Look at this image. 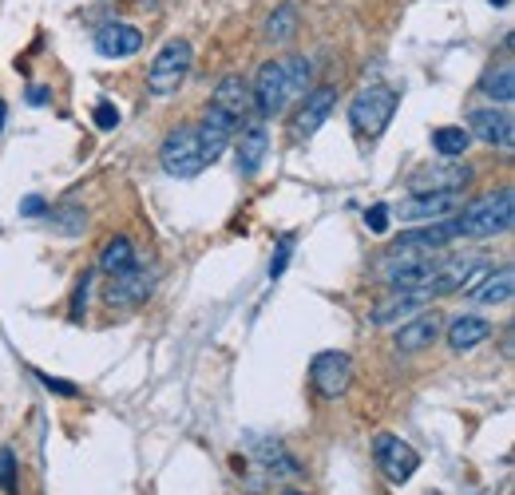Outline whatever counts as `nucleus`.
Instances as JSON below:
<instances>
[{
  "instance_id": "473e14b6",
  "label": "nucleus",
  "mask_w": 515,
  "mask_h": 495,
  "mask_svg": "<svg viewBox=\"0 0 515 495\" xmlns=\"http://www.w3.org/2000/svg\"><path fill=\"white\" fill-rule=\"evenodd\" d=\"M20 214H24V218H40V214H48V202L40 195H28L20 202Z\"/></svg>"
},
{
  "instance_id": "4be33fe9",
  "label": "nucleus",
  "mask_w": 515,
  "mask_h": 495,
  "mask_svg": "<svg viewBox=\"0 0 515 495\" xmlns=\"http://www.w3.org/2000/svg\"><path fill=\"white\" fill-rule=\"evenodd\" d=\"M139 266V254H135V246H131V238H111L107 246H103L100 254V270L107 278H119V274H127V270H135Z\"/></svg>"
},
{
  "instance_id": "7ed1b4c3",
  "label": "nucleus",
  "mask_w": 515,
  "mask_h": 495,
  "mask_svg": "<svg viewBox=\"0 0 515 495\" xmlns=\"http://www.w3.org/2000/svg\"><path fill=\"white\" fill-rule=\"evenodd\" d=\"M397 107H401V96H397L393 88L373 84V88H361V92L353 96V103H349V123H353V131H357V135H365V139H381V135H385V127L393 123Z\"/></svg>"
},
{
  "instance_id": "4468645a",
  "label": "nucleus",
  "mask_w": 515,
  "mask_h": 495,
  "mask_svg": "<svg viewBox=\"0 0 515 495\" xmlns=\"http://www.w3.org/2000/svg\"><path fill=\"white\" fill-rule=\"evenodd\" d=\"M444 337H448V349H452V353H468V349H476L480 341L492 337V321L480 317V313H456V317L448 321Z\"/></svg>"
},
{
  "instance_id": "9d476101",
  "label": "nucleus",
  "mask_w": 515,
  "mask_h": 495,
  "mask_svg": "<svg viewBox=\"0 0 515 495\" xmlns=\"http://www.w3.org/2000/svg\"><path fill=\"white\" fill-rule=\"evenodd\" d=\"M440 333H444V321H440V313L428 305V309L412 313L409 321L397 329V349H401V353H424V349L436 345Z\"/></svg>"
},
{
  "instance_id": "a211bd4d",
  "label": "nucleus",
  "mask_w": 515,
  "mask_h": 495,
  "mask_svg": "<svg viewBox=\"0 0 515 495\" xmlns=\"http://www.w3.org/2000/svg\"><path fill=\"white\" fill-rule=\"evenodd\" d=\"M460 210V195H412L401 202V218L405 222H440L452 218Z\"/></svg>"
},
{
  "instance_id": "6e6552de",
  "label": "nucleus",
  "mask_w": 515,
  "mask_h": 495,
  "mask_svg": "<svg viewBox=\"0 0 515 495\" xmlns=\"http://www.w3.org/2000/svg\"><path fill=\"white\" fill-rule=\"evenodd\" d=\"M309 381H313L317 396L337 400V396L349 393V385H353V361L345 353H337V349H325V353H317L309 361Z\"/></svg>"
},
{
  "instance_id": "f8f14e48",
  "label": "nucleus",
  "mask_w": 515,
  "mask_h": 495,
  "mask_svg": "<svg viewBox=\"0 0 515 495\" xmlns=\"http://www.w3.org/2000/svg\"><path fill=\"white\" fill-rule=\"evenodd\" d=\"M333 103H337V92H333V88H313V92L302 96V107H298V115H294L298 139H313V135L325 127V119L333 115Z\"/></svg>"
},
{
  "instance_id": "20e7f679",
  "label": "nucleus",
  "mask_w": 515,
  "mask_h": 495,
  "mask_svg": "<svg viewBox=\"0 0 515 495\" xmlns=\"http://www.w3.org/2000/svg\"><path fill=\"white\" fill-rule=\"evenodd\" d=\"M191 64H195L191 44H187V40H167V44L159 48V56L151 60V68H147V92L159 99L175 96V92L187 84Z\"/></svg>"
},
{
  "instance_id": "9b49d317",
  "label": "nucleus",
  "mask_w": 515,
  "mask_h": 495,
  "mask_svg": "<svg viewBox=\"0 0 515 495\" xmlns=\"http://www.w3.org/2000/svg\"><path fill=\"white\" fill-rule=\"evenodd\" d=\"M242 123H234L230 115H222L218 107H206V115H203V123L195 127L199 131V151H203V159L206 163H214L226 147H230V139H234V131H238Z\"/></svg>"
},
{
  "instance_id": "f3484780",
  "label": "nucleus",
  "mask_w": 515,
  "mask_h": 495,
  "mask_svg": "<svg viewBox=\"0 0 515 495\" xmlns=\"http://www.w3.org/2000/svg\"><path fill=\"white\" fill-rule=\"evenodd\" d=\"M210 107H218L222 115H230L234 123H242V119L250 115V107H254V92H250V84H246L242 76H226V80L214 88Z\"/></svg>"
},
{
  "instance_id": "c9c22d12",
  "label": "nucleus",
  "mask_w": 515,
  "mask_h": 495,
  "mask_svg": "<svg viewBox=\"0 0 515 495\" xmlns=\"http://www.w3.org/2000/svg\"><path fill=\"white\" fill-rule=\"evenodd\" d=\"M492 4H496V8H508V4H512V0H492Z\"/></svg>"
},
{
  "instance_id": "f704fd0d",
  "label": "nucleus",
  "mask_w": 515,
  "mask_h": 495,
  "mask_svg": "<svg viewBox=\"0 0 515 495\" xmlns=\"http://www.w3.org/2000/svg\"><path fill=\"white\" fill-rule=\"evenodd\" d=\"M4 115H8V107H4V99H0V135H4Z\"/></svg>"
},
{
  "instance_id": "e433bc0d",
  "label": "nucleus",
  "mask_w": 515,
  "mask_h": 495,
  "mask_svg": "<svg viewBox=\"0 0 515 495\" xmlns=\"http://www.w3.org/2000/svg\"><path fill=\"white\" fill-rule=\"evenodd\" d=\"M282 495H302V492H282Z\"/></svg>"
},
{
  "instance_id": "c756f323",
  "label": "nucleus",
  "mask_w": 515,
  "mask_h": 495,
  "mask_svg": "<svg viewBox=\"0 0 515 495\" xmlns=\"http://www.w3.org/2000/svg\"><path fill=\"white\" fill-rule=\"evenodd\" d=\"M290 250H294V238L286 234V238L278 242V250H274V262H270V278H282V270H286V262H290Z\"/></svg>"
},
{
  "instance_id": "7c9ffc66",
  "label": "nucleus",
  "mask_w": 515,
  "mask_h": 495,
  "mask_svg": "<svg viewBox=\"0 0 515 495\" xmlns=\"http://www.w3.org/2000/svg\"><path fill=\"white\" fill-rule=\"evenodd\" d=\"M96 127H103V131H115V127H119V111H115V103H107V99H103L100 107H96Z\"/></svg>"
},
{
  "instance_id": "f257e3e1",
  "label": "nucleus",
  "mask_w": 515,
  "mask_h": 495,
  "mask_svg": "<svg viewBox=\"0 0 515 495\" xmlns=\"http://www.w3.org/2000/svg\"><path fill=\"white\" fill-rule=\"evenodd\" d=\"M309 80H313V64L306 56H294V60H270L258 68V80L250 84L254 92V107L262 115H278L286 111V103L298 96H306Z\"/></svg>"
},
{
  "instance_id": "5701e85b",
  "label": "nucleus",
  "mask_w": 515,
  "mask_h": 495,
  "mask_svg": "<svg viewBox=\"0 0 515 495\" xmlns=\"http://www.w3.org/2000/svg\"><path fill=\"white\" fill-rule=\"evenodd\" d=\"M484 96L500 107H508L515 99V68L512 64H496L488 76H484Z\"/></svg>"
},
{
  "instance_id": "1a4fd4ad",
  "label": "nucleus",
  "mask_w": 515,
  "mask_h": 495,
  "mask_svg": "<svg viewBox=\"0 0 515 495\" xmlns=\"http://www.w3.org/2000/svg\"><path fill=\"white\" fill-rule=\"evenodd\" d=\"M484 274H488V270H484V262H476V258H448V262L436 266V274H432V282H428V297L456 294V290H464V286L472 290Z\"/></svg>"
},
{
  "instance_id": "2eb2a0df",
  "label": "nucleus",
  "mask_w": 515,
  "mask_h": 495,
  "mask_svg": "<svg viewBox=\"0 0 515 495\" xmlns=\"http://www.w3.org/2000/svg\"><path fill=\"white\" fill-rule=\"evenodd\" d=\"M242 135H238V143H234V155H238V175L242 179H254L258 171H262V159H266V151H270V135H266V127H238Z\"/></svg>"
},
{
  "instance_id": "2f4dec72",
  "label": "nucleus",
  "mask_w": 515,
  "mask_h": 495,
  "mask_svg": "<svg viewBox=\"0 0 515 495\" xmlns=\"http://www.w3.org/2000/svg\"><path fill=\"white\" fill-rule=\"evenodd\" d=\"M40 377V385L48 389V393H60V396H76L80 389L76 385H68V381H60V377H48V373H36Z\"/></svg>"
},
{
  "instance_id": "6ab92c4d",
  "label": "nucleus",
  "mask_w": 515,
  "mask_h": 495,
  "mask_svg": "<svg viewBox=\"0 0 515 495\" xmlns=\"http://www.w3.org/2000/svg\"><path fill=\"white\" fill-rule=\"evenodd\" d=\"M151 294V278L135 266V270H127V274H119V278H111V286H107V305H115V309H135V305H143Z\"/></svg>"
},
{
  "instance_id": "423d86ee",
  "label": "nucleus",
  "mask_w": 515,
  "mask_h": 495,
  "mask_svg": "<svg viewBox=\"0 0 515 495\" xmlns=\"http://www.w3.org/2000/svg\"><path fill=\"white\" fill-rule=\"evenodd\" d=\"M468 183H472V167L468 163L440 159V163H428V167L412 171L409 191L412 195H460Z\"/></svg>"
},
{
  "instance_id": "cd10ccee",
  "label": "nucleus",
  "mask_w": 515,
  "mask_h": 495,
  "mask_svg": "<svg viewBox=\"0 0 515 495\" xmlns=\"http://www.w3.org/2000/svg\"><path fill=\"white\" fill-rule=\"evenodd\" d=\"M389 218H393V210H389L385 202H377V206L365 210V226H369L373 234H385V230H389Z\"/></svg>"
},
{
  "instance_id": "aec40b11",
  "label": "nucleus",
  "mask_w": 515,
  "mask_h": 495,
  "mask_svg": "<svg viewBox=\"0 0 515 495\" xmlns=\"http://www.w3.org/2000/svg\"><path fill=\"white\" fill-rule=\"evenodd\" d=\"M512 286H515L512 266H500V270H488L468 294H472L476 305H504V301H512Z\"/></svg>"
},
{
  "instance_id": "0eeeda50",
  "label": "nucleus",
  "mask_w": 515,
  "mask_h": 495,
  "mask_svg": "<svg viewBox=\"0 0 515 495\" xmlns=\"http://www.w3.org/2000/svg\"><path fill=\"white\" fill-rule=\"evenodd\" d=\"M373 456H377V468L385 472L389 484H409L412 476H416V468H420L416 448H412L409 440L393 436V432H381L373 440Z\"/></svg>"
},
{
  "instance_id": "ddd939ff",
  "label": "nucleus",
  "mask_w": 515,
  "mask_h": 495,
  "mask_svg": "<svg viewBox=\"0 0 515 495\" xmlns=\"http://www.w3.org/2000/svg\"><path fill=\"white\" fill-rule=\"evenodd\" d=\"M468 135L488 143V147H512L515 131H512V115L508 111H496V107H480L468 115Z\"/></svg>"
},
{
  "instance_id": "393cba45",
  "label": "nucleus",
  "mask_w": 515,
  "mask_h": 495,
  "mask_svg": "<svg viewBox=\"0 0 515 495\" xmlns=\"http://www.w3.org/2000/svg\"><path fill=\"white\" fill-rule=\"evenodd\" d=\"M298 32V8L294 4H278V12L266 20V40L270 44H286Z\"/></svg>"
},
{
  "instance_id": "dca6fc26",
  "label": "nucleus",
  "mask_w": 515,
  "mask_h": 495,
  "mask_svg": "<svg viewBox=\"0 0 515 495\" xmlns=\"http://www.w3.org/2000/svg\"><path fill=\"white\" fill-rule=\"evenodd\" d=\"M143 48V32L135 24H103L96 32V52L107 60H123V56H135Z\"/></svg>"
},
{
  "instance_id": "412c9836",
  "label": "nucleus",
  "mask_w": 515,
  "mask_h": 495,
  "mask_svg": "<svg viewBox=\"0 0 515 495\" xmlns=\"http://www.w3.org/2000/svg\"><path fill=\"white\" fill-rule=\"evenodd\" d=\"M432 305V297L428 294H393L389 301H381V305H373V313H369V321L373 325H393V321H409L412 313H420V309H428Z\"/></svg>"
},
{
  "instance_id": "c85d7f7f",
  "label": "nucleus",
  "mask_w": 515,
  "mask_h": 495,
  "mask_svg": "<svg viewBox=\"0 0 515 495\" xmlns=\"http://www.w3.org/2000/svg\"><path fill=\"white\" fill-rule=\"evenodd\" d=\"M56 218L64 222V226H60L64 234H80V230H84V222H88V214H84L80 206H68V210H60Z\"/></svg>"
},
{
  "instance_id": "72a5a7b5",
  "label": "nucleus",
  "mask_w": 515,
  "mask_h": 495,
  "mask_svg": "<svg viewBox=\"0 0 515 495\" xmlns=\"http://www.w3.org/2000/svg\"><path fill=\"white\" fill-rule=\"evenodd\" d=\"M28 103H32V107H44V103H48V92H44V88H28Z\"/></svg>"
},
{
  "instance_id": "a878e982",
  "label": "nucleus",
  "mask_w": 515,
  "mask_h": 495,
  "mask_svg": "<svg viewBox=\"0 0 515 495\" xmlns=\"http://www.w3.org/2000/svg\"><path fill=\"white\" fill-rule=\"evenodd\" d=\"M0 492L16 495V456H12V448H0Z\"/></svg>"
},
{
  "instance_id": "b1692460",
  "label": "nucleus",
  "mask_w": 515,
  "mask_h": 495,
  "mask_svg": "<svg viewBox=\"0 0 515 495\" xmlns=\"http://www.w3.org/2000/svg\"><path fill=\"white\" fill-rule=\"evenodd\" d=\"M432 147H436L440 159H460L472 147V135H468V127H436L432 131Z\"/></svg>"
},
{
  "instance_id": "39448f33",
  "label": "nucleus",
  "mask_w": 515,
  "mask_h": 495,
  "mask_svg": "<svg viewBox=\"0 0 515 495\" xmlns=\"http://www.w3.org/2000/svg\"><path fill=\"white\" fill-rule=\"evenodd\" d=\"M159 163H163V171H167L171 179H195L206 167L203 151H199V131H195L191 123L175 127V131L163 139V147H159Z\"/></svg>"
},
{
  "instance_id": "f03ea898",
  "label": "nucleus",
  "mask_w": 515,
  "mask_h": 495,
  "mask_svg": "<svg viewBox=\"0 0 515 495\" xmlns=\"http://www.w3.org/2000/svg\"><path fill=\"white\" fill-rule=\"evenodd\" d=\"M515 218V195L512 187L496 191V195L476 198L472 206H464V214H456V230L460 238H496L508 234Z\"/></svg>"
},
{
  "instance_id": "bb28decb",
  "label": "nucleus",
  "mask_w": 515,
  "mask_h": 495,
  "mask_svg": "<svg viewBox=\"0 0 515 495\" xmlns=\"http://www.w3.org/2000/svg\"><path fill=\"white\" fill-rule=\"evenodd\" d=\"M88 294H92V274H84V278L76 282V294H72V321H84V313H88Z\"/></svg>"
}]
</instances>
